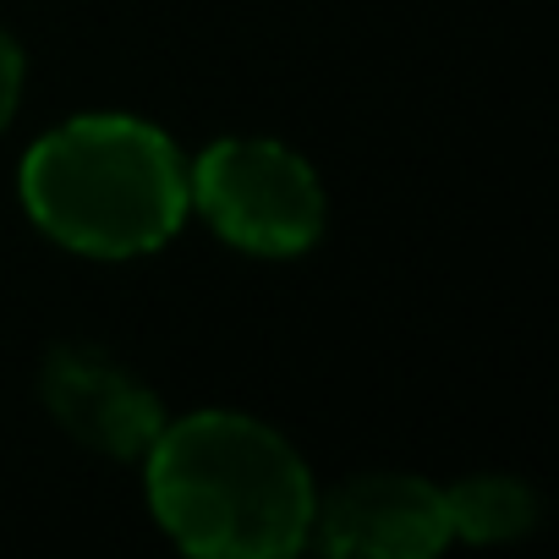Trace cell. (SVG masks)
<instances>
[{
  "label": "cell",
  "mask_w": 559,
  "mask_h": 559,
  "mask_svg": "<svg viewBox=\"0 0 559 559\" xmlns=\"http://www.w3.org/2000/svg\"><path fill=\"white\" fill-rule=\"evenodd\" d=\"M187 198L219 241L252 258H302L330 225L324 181L274 138H219L187 165Z\"/></svg>",
  "instance_id": "3957f363"
},
{
  "label": "cell",
  "mask_w": 559,
  "mask_h": 559,
  "mask_svg": "<svg viewBox=\"0 0 559 559\" xmlns=\"http://www.w3.org/2000/svg\"><path fill=\"white\" fill-rule=\"evenodd\" d=\"M444 515H450V537L466 543H504L537 526V493L521 477H466L455 488H444Z\"/></svg>",
  "instance_id": "8992f818"
},
{
  "label": "cell",
  "mask_w": 559,
  "mask_h": 559,
  "mask_svg": "<svg viewBox=\"0 0 559 559\" xmlns=\"http://www.w3.org/2000/svg\"><path fill=\"white\" fill-rule=\"evenodd\" d=\"M39 395L78 444L116 461H138L165 428L159 395L99 346H56L45 357Z\"/></svg>",
  "instance_id": "277c9868"
},
{
  "label": "cell",
  "mask_w": 559,
  "mask_h": 559,
  "mask_svg": "<svg viewBox=\"0 0 559 559\" xmlns=\"http://www.w3.org/2000/svg\"><path fill=\"white\" fill-rule=\"evenodd\" d=\"M17 192L50 241L105 263L159 252L192 214L181 148L154 121L121 110L45 132L23 154Z\"/></svg>",
  "instance_id": "7a4b0ae2"
},
{
  "label": "cell",
  "mask_w": 559,
  "mask_h": 559,
  "mask_svg": "<svg viewBox=\"0 0 559 559\" xmlns=\"http://www.w3.org/2000/svg\"><path fill=\"white\" fill-rule=\"evenodd\" d=\"M23 78H28L23 45L0 28V132L12 127V116H17V105H23Z\"/></svg>",
  "instance_id": "52a82bcc"
},
{
  "label": "cell",
  "mask_w": 559,
  "mask_h": 559,
  "mask_svg": "<svg viewBox=\"0 0 559 559\" xmlns=\"http://www.w3.org/2000/svg\"><path fill=\"white\" fill-rule=\"evenodd\" d=\"M313 537L324 554L362 559H428L450 543L444 488L412 472H368L341 483L313 510Z\"/></svg>",
  "instance_id": "5b68a950"
},
{
  "label": "cell",
  "mask_w": 559,
  "mask_h": 559,
  "mask_svg": "<svg viewBox=\"0 0 559 559\" xmlns=\"http://www.w3.org/2000/svg\"><path fill=\"white\" fill-rule=\"evenodd\" d=\"M143 488L154 521L198 559H286L313 537L308 461L247 412L165 417L143 450Z\"/></svg>",
  "instance_id": "6da1fadb"
}]
</instances>
